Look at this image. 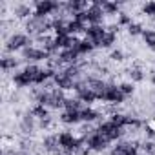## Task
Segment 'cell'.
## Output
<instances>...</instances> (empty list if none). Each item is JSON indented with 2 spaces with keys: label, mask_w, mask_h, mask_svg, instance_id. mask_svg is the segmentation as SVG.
<instances>
[{
  "label": "cell",
  "mask_w": 155,
  "mask_h": 155,
  "mask_svg": "<svg viewBox=\"0 0 155 155\" xmlns=\"http://www.w3.org/2000/svg\"><path fill=\"white\" fill-rule=\"evenodd\" d=\"M142 11L148 15V17H155V2H146Z\"/></svg>",
  "instance_id": "cell-13"
},
{
  "label": "cell",
  "mask_w": 155,
  "mask_h": 155,
  "mask_svg": "<svg viewBox=\"0 0 155 155\" xmlns=\"http://www.w3.org/2000/svg\"><path fill=\"white\" fill-rule=\"evenodd\" d=\"M13 84L18 86V88H26V86H29L31 82H29V79L26 77L24 71H15V75H13Z\"/></svg>",
  "instance_id": "cell-4"
},
{
  "label": "cell",
  "mask_w": 155,
  "mask_h": 155,
  "mask_svg": "<svg viewBox=\"0 0 155 155\" xmlns=\"http://www.w3.org/2000/svg\"><path fill=\"white\" fill-rule=\"evenodd\" d=\"M58 120L62 124H79L81 122V111H68V110H62Z\"/></svg>",
  "instance_id": "cell-2"
},
{
  "label": "cell",
  "mask_w": 155,
  "mask_h": 155,
  "mask_svg": "<svg viewBox=\"0 0 155 155\" xmlns=\"http://www.w3.org/2000/svg\"><path fill=\"white\" fill-rule=\"evenodd\" d=\"M130 77H131V81H135V82H140V81L144 79V73H142V69H139V68H133V69H130Z\"/></svg>",
  "instance_id": "cell-9"
},
{
  "label": "cell",
  "mask_w": 155,
  "mask_h": 155,
  "mask_svg": "<svg viewBox=\"0 0 155 155\" xmlns=\"http://www.w3.org/2000/svg\"><path fill=\"white\" fill-rule=\"evenodd\" d=\"M128 33H130L131 37H135V35H142V33H144V29H142V26H140V24H135V22H133V24L128 28Z\"/></svg>",
  "instance_id": "cell-11"
},
{
  "label": "cell",
  "mask_w": 155,
  "mask_h": 155,
  "mask_svg": "<svg viewBox=\"0 0 155 155\" xmlns=\"http://www.w3.org/2000/svg\"><path fill=\"white\" fill-rule=\"evenodd\" d=\"M33 46V38L28 37L26 33H15L9 40H8V51H22L24 48Z\"/></svg>",
  "instance_id": "cell-1"
},
{
  "label": "cell",
  "mask_w": 155,
  "mask_h": 155,
  "mask_svg": "<svg viewBox=\"0 0 155 155\" xmlns=\"http://www.w3.org/2000/svg\"><path fill=\"white\" fill-rule=\"evenodd\" d=\"M17 64H18V60H17L15 57H11V55H6V57L2 58V62H0V66H2V69H4V71L15 69V68H17Z\"/></svg>",
  "instance_id": "cell-7"
},
{
  "label": "cell",
  "mask_w": 155,
  "mask_h": 155,
  "mask_svg": "<svg viewBox=\"0 0 155 155\" xmlns=\"http://www.w3.org/2000/svg\"><path fill=\"white\" fill-rule=\"evenodd\" d=\"M133 22H131V17L130 15H126V13H119V26H126V28H130Z\"/></svg>",
  "instance_id": "cell-10"
},
{
  "label": "cell",
  "mask_w": 155,
  "mask_h": 155,
  "mask_svg": "<svg viewBox=\"0 0 155 155\" xmlns=\"http://www.w3.org/2000/svg\"><path fill=\"white\" fill-rule=\"evenodd\" d=\"M33 13H35V11H33L29 6H26V4H20V6L15 8V15H17L18 18H28V20H29V18L33 17Z\"/></svg>",
  "instance_id": "cell-5"
},
{
  "label": "cell",
  "mask_w": 155,
  "mask_h": 155,
  "mask_svg": "<svg viewBox=\"0 0 155 155\" xmlns=\"http://www.w3.org/2000/svg\"><path fill=\"white\" fill-rule=\"evenodd\" d=\"M99 6L102 8L104 15H115V13H119V4H115V2H106V0H102V2H99Z\"/></svg>",
  "instance_id": "cell-6"
},
{
  "label": "cell",
  "mask_w": 155,
  "mask_h": 155,
  "mask_svg": "<svg viewBox=\"0 0 155 155\" xmlns=\"http://www.w3.org/2000/svg\"><path fill=\"white\" fill-rule=\"evenodd\" d=\"M111 58L119 62V60H122V53H120V51H113V53H111Z\"/></svg>",
  "instance_id": "cell-14"
},
{
  "label": "cell",
  "mask_w": 155,
  "mask_h": 155,
  "mask_svg": "<svg viewBox=\"0 0 155 155\" xmlns=\"http://www.w3.org/2000/svg\"><path fill=\"white\" fill-rule=\"evenodd\" d=\"M140 37H142V40L148 48H151V49L155 48V31L153 29H144V33Z\"/></svg>",
  "instance_id": "cell-8"
},
{
  "label": "cell",
  "mask_w": 155,
  "mask_h": 155,
  "mask_svg": "<svg viewBox=\"0 0 155 155\" xmlns=\"http://www.w3.org/2000/svg\"><path fill=\"white\" fill-rule=\"evenodd\" d=\"M119 90H120L124 95H131L135 88H133V84H131V82H122V84H119Z\"/></svg>",
  "instance_id": "cell-12"
},
{
  "label": "cell",
  "mask_w": 155,
  "mask_h": 155,
  "mask_svg": "<svg viewBox=\"0 0 155 155\" xmlns=\"http://www.w3.org/2000/svg\"><path fill=\"white\" fill-rule=\"evenodd\" d=\"M22 71L26 73V77L29 79V82H31V84H37V79H38V75H40L42 68H38L37 64H28Z\"/></svg>",
  "instance_id": "cell-3"
}]
</instances>
